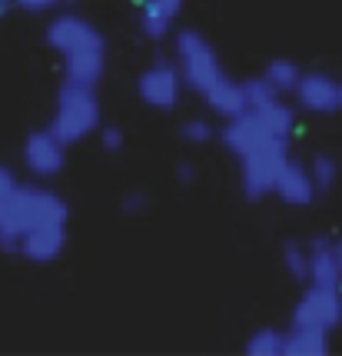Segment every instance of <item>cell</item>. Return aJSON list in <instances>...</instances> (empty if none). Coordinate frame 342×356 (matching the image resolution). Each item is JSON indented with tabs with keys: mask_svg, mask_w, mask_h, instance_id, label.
Segmentation results:
<instances>
[{
	"mask_svg": "<svg viewBox=\"0 0 342 356\" xmlns=\"http://www.w3.org/2000/svg\"><path fill=\"white\" fill-rule=\"evenodd\" d=\"M44 40L60 57L67 80L94 83V87L103 80V74H107V40L87 17L63 10L47 24Z\"/></svg>",
	"mask_w": 342,
	"mask_h": 356,
	"instance_id": "cell-1",
	"label": "cell"
},
{
	"mask_svg": "<svg viewBox=\"0 0 342 356\" xmlns=\"http://www.w3.org/2000/svg\"><path fill=\"white\" fill-rule=\"evenodd\" d=\"M67 217H70V207L60 193H53L50 186L17 184L0 200V250L14 253L20 236H27L37 227L67 223Z\"/></svg>",
	"mask_w": 342,
	"mask_h": 356,
	"instance_id": "cell-2",
	"label": "cell"
},
{
	"mask_svg": "<svg viewBox=\"0 0 342 356\" xmlns=\"http://www.w3.org/2000/svg\"><path fill=\"white\" fill-rule=\"evenodd\" d=\"M53 137H60L67 147L83 143L100 130V97L94 83L80 80H63L53 104V120L47 127Z\"/></svg>",
	"mask_w": 342,
	"mask_h": 356,
	"instance_id": "cell-3",
	"label": "cell"
},
{
	"mask_svg": "<svg viewBox=\"0 0 342 356\" xmlns=\"http://www.w3.org/2000/svg\"><path fill=\"white\" fill-rule=\"evenodd\" d=\"M173 50H176V70H180V80L183 87H189L193 93H206L219 77H226L223 63H219L213 44L203 37L200 31H180L176 40H173Z\"/></svg>",
	"mask_w": 342,
	"mask_h": 356,
	"instance_id": "cell-4",
	"label": "cell"
},
{
	"mask_svg": "<svg viewBox=\"0 0 342 356\" xmlns=\"http://www.w3.org/2000/svg\"><path fill=\"white\" fill-rule=\"evenodd\" d=\"M286 140H266L263 147L239 156V186L249 203H259L273 197V184L286 160Z\"/></svg>",
	"mask_w": 342,
	"mask_h": 356,
	"instance_id": "cell-5",
	"label": "cell"
},
{
	"mask_svg": "<svg viewBox=\"0 0 342 356\" xmlns=\"http://www.w3.org/2000/svg\"><path fill=\"white\" fill-rule=\"evenodd\" d=\"M180 93H183V80L173 60H156L137 77V97L150 110H176L180 107Z\"/></svg>",
	"mask_w": 342,
	"mask_h": 356,
	"instance_id": "cell-6",
	"label": "cell"
},
{
	"mask_svg": "<svg viewBox=\"0 0 342 356\" xmlns=\"http://www.w3.org/2000/svg\"><path fill=\"white\" fill-rule=\"evenodd\" d=\"M293 97L306 113H319V117L342 113V80H336L326 70H302Z\"/></svg>",
	"mask_w": 342,
	"mask_h": 356,
	"instance_id": "cell-7",
	"label": "cell"
},
{
	"mask_svg": "<svg viewBox=\"0 0 342 356\" xmlns=\"http://www.w3.org/2000/svg\"><path fill=\"white\" fill-rule=\"evenodd\" d=\"M342 323V290H326V286H312L299 296L293 307V326H316L332 333Z\"/></svg>",
	"mask_w": 342,
	"mask_h": 356,
	"instance_id": "cell-8",
	"label": "cell"
},
{
	"mask_svg": "<svg viewBox=\"0 0 342 356\" xmlns=\"http://www.w3.org/2000/svg\"><path fill=\"white\" fill-rule=\"evenodd\" d=\"M20 160L31 177L37 180H53L60 177L63 167H67V143L60 137H53L50 130H33L31 137L24 140V150H20Z\"/></svg>",
	"mask_w": 342,
	"mask_h": 356,
	"instance_id": "cell-9",
	"label": "cell"
},
{
	"mask_svg": "<svg viewBox=\"0 0 342 356\" xmlns=\"http://www.w3.org/2000/svg\"><path fill=\"white\" fill-rule=\"evenodd\" d=\"M67 250V223H50V227H37L27 236H20L14 257H24L27 264L47 266L57 264Z\"/></svg>",
	"mask_w": 342,
	"mask_h": 356,
	"instance_id": "cell-10",
	"label": "cell"
},
{
	"mask_svg": "<svg viewBox=\"0 0 342 356\" xmlns=\"http://www.w3.org/2000/svg\"><path fill=\"white\" fill-rule=\"evenodd\" d=\"M219 140H223V147L233 156H243V154H249V150H256V147H263L266 140H280V137H273L253 110H243V113H236V117H230V120L223 124Z\"/></svg>",
	"mask_w": 342,
	"mask_h": 356,
	"instance_id": "cell-11",
	"label": "cell"
},
{
	"mask_svg": "<svg viewBox=\"0 0 342 356\" xmlns=\"http://www.w3.org/2000/svg\"><path fill=\"white\" fill-rule=\"evenodd\" d=\"M316 193L319 190L312 184L309 167L293 160V156H286L280 173H276V184H273V197H280L286 207H309L316 200Z\"/></svg>",
	"mask_w": 342,
	"mask_h": 356,
	"instance_id": "cell-12",
	"label": "cell"
},
{
	"mask_svg": "<svg viewBox=\"0 0 342 356\" xmlns=\"http://www.w3.org/2000/svg\"><path fill=\"white\" fill-rule=\"evenodd\" d=\"M309 280L312 286H326V290H342V270L336 260V250L329 236H312L309 240Z\"/></svg>",
	"mask_w": 342,
	"mask_h": 356,
	"instance_id": "cell-13",
	"label": "cell"
},
{
	"mask_svg": "<svg viewBox=\"0 0 342 356\" xmlns=\"http://www.w3.org/2000/svg\"><path fill=\"white\" fill-rule=\"evenodd\" d=\"M140 3V31L146 40H163L173 33V24L183 10V0H137Z\"/></svg>",
	"mask_w": 342,
	"mask_h": 356,
	"instance_id": "cell-14",
	"label": "cell"
},
{
	"mask_svg": "<svg viewBox=\"0 0 342 356\" xmlns=\"http://www.w3.org/2000/svg\"><path fill=\"white\" fill-rule=\"evenodd\" d=\"M329 333L316 326H289L282 333V356H326Z\"/></svg>",
	"mask_w": 342,
	"mask_h": 356,
	"instance_id": "cell-15",
	"label": "cell"
},
{
	"mask_svg": "<svg viewBox=\"0 0 342 356\" xmlns=\"http://www.w3.org/2000/svg\"><path fill=\"white\" fill-rule=\"evenodd\" d=\"M203 100H206V107L213 110L216 117H223V120H230V117H236V113L246 110L243 83H236V80H230V77H219L210 90L203 93Z\"/></svg>",
	"mask_w": 342,
	"mask_h": 356,
	"instance_id": "cell-16",
	"label": "cell"
},
{
	"mask_svg": "<svg viewBox=\"0 0 342 356\" xmlns=\"http://www.w3.org/2000/svg\"><path fill=\"white\" fill-rule=\"evenodd\" d=\"M253 113L263 120V127L273 134V137L289 140V134H293V127H296V110L289 107V104H282V97L280 100H273V104L263 107V110H253Z\"/></svg>",
	"mask_w": 342,
	"mask_h": 356,
	"instance_id": "cell-17",
	"label": "cell"
},
{
	"mask_svg": "<svg viewBox=\"0 0 342 356\" xmlns=\"http://www.w3.org/2000/svg\"><path fill=\"white\" fill-rule=\"evenodd\" d=\"M299 77H302V70L296 67L293 60H273L269 67L263 70V80L273 87V90L280 93V97H289V93L296 90V83H299Z\"/></svg>",
	"mask_w": 342,
	"mask_h": 356,
	"instance_id": "cell-18",
	"label": "cell"
},
{
	"mask_svg": "<svg viewBox=\"0 0 342 356\" xmlns=\"http://www.w3.org/2000/svg\"><path fill=\"white\" fill-rule=\"evenodd\" d=\"M249 356H282V330L276 326H259L246 340Z\"/></svg>",
	"mask_w": 342,
	"mask_h": 356,
	"instance_id": "cell-19",
	"label": "cell"
},
{
	"mask_svg": "<svg viewBox=\"0 0 342 356\" xmlns=\"http://www.w3.org/2000/svg\"><path fill=\"white\" fill-rule=\"evenodd\" d=\"M339 173H342V167L336 156H329V154L312 156L309 177H312V184H316V190H332V186L339 184Z\"/></svg>",
	"mask_w": 342,
	"mask_h": 356,
	"instance_id": "cell-20",
	"label": "cell"
},
{
	"mask_svg": "<svg viewBox=\"0 0 342 356\" xmlns=\"http://www.w3.org/2000/svg\"><path fill=\"white\" fill-rule=\"evenodd\" d=\"M282 260V270L296 280V283H306L309 280V250L302 247V243H286L280 253Z\"/></svg>",
	"mask_w": 342,
	"mask_h": 356,
	"instance_id": "cell-21",
	"label": "cell"
},
{
	"mask_svg": "<svg viewBox=\"0 0 342 356\" xmlns=\"http://www.w3.org/2000/svg\"><path fill=\"white\" fill-rule=\"evenodd\" d=\"M243 97H246V110H263L273 100H280V93L273 90L263 77H249L243 80Z\"/></svg>",
	"mask_w": 342,
	"mask_h": 356,
	"instance_id": "cell-22",
	"label": "cell"
},
{
	"mask_svg": "<svg viewBox=\"0 0 342 356\" xmlns=\"http://www.w3.org/2000/svg\"><path fill=\"white\" fill-rule=\"evenodd\" d=\"M180 137L187 140V143H193V147H203V143L213 140V127H210V120H203V117H189L180 127Z\"/></svg>",
	"mask_w": 342,
	"mask_h": 356,
	"instance_id": "cell-23",
	"label": "cell"
},
{
	"mask_svg": "<svg viewBox=\"0 0 342 356\" xmlns=\"http://www.w3.org/2000/svg\"><path fill=\"white\" fill-rule=\"evenodd\" d=\"M96 134H100V147H103L107 154H120V150H123L126 137H123V130H120V127H100Z\"/></svg>",
	"mask_w": 342,
	"mask_h": 356,
	"instance_id": "cell-24",
	"label": "cell"
},
{
	"mask_svg": "<svg viewBox=\"0 0 342 356\" xmlns=\"http://www.w3.org/2000/svg\"><path fill=\"white\" fill-rule=\"evenodd\" d=\"M120 210H123V217H140L150 210V197L146 193H126L120 200Z\"/></svg>",
	"mask_w": 342,
	"mask_h": 356,
	"instance_id": "cell-25",
	"label": "cell"
},
{
	"mask_svg": "<svg viewBox=\"0 0 342 356\" xmlns=\"http://www.w3.org/2000/svg\"><path fill=\"white\" fill-rule=\"evenodd\" d=\"M74 0H14V7L27 10V14H44V10H57V7H67Z\"/></svg>",
	"mask_w": 342,
	"mask_h": 356,
	"instance_id": "cell-26",
	"label": "cell"
},
{
	"mask_svg": "<svg viewBox=\"0 0 342 356\" xmlns=\"http://www.w3.org/2000/svg\"><path fill=\"white\" fill-rule=\"evenodd\" d=\"M14 186H17V177H14V170L0 163V200H3V197H7V193H10Z\"/></svg>",
	"mask_w": 342,
	"mask_h": 356,
	"instance_id": "cell-27",
	"label": "cell"
},
{
	"mask_svg": "<svg viewBox=\"0 0 342 356\" xmlns=\"http://www.w3.org/2000/svg\"><path fill=\"white\" fill-rule=\"evenodd\" d=\"M176 180H180V184H193V180H196V170H193V167H189V163H180V167H176Z\"/></svg>",
	"mask_w": 342,
	"mask_h": 356,
	"instance_id": "cell-28",
	"label": "cell"
},
{
	"mask_svg": "<svg viewBox=\"0 0 342 356\" xmlns=\"http://www.w3.org/2000/svg\"><path fill=\"white\" fill-rule=\"evenodd\" d=\"M332 250H336V260H339V270H342V236L332 243Z\"/></svg>",
	"mask_w": 342,
	"mask_h": 356,
	"instance_id": "cell-29",
	"label": "cell"
},
{
	"mask_svg": "<svg viewBox=\"0 0 342 356\" xmlns=\"http://www.w3.org/2000/svg\"><path fill=\"white\" fill-rule=\"evenodd\" d=\"M10 7H14V0H0V17L7 14V10H10Z\"/></svg>",
	"mask_w": 342,
	"mask_h": 356,
	"instance_id": "cell-30",
	"label": "cell"
}]
</instances>
